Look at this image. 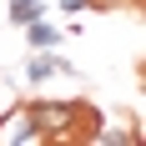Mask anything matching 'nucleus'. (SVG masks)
<instances>
[{"label": "nucleus", "instance_id": "1", "mask_svg": "<svg viewBox=\"0 0 146 146\" xmlns=\"http://www.w3.org/2000/svg\"><path fill=\"white\" fill-rule=\"evenodd\" d=\"M30 121H35V131H40V146L91 141V131L101 126L96 106H86V101H35L30 106Z\"/></svg>", "mask_w": 146, "mask_h": 146}, {"label": "nucleus", "instance_id": "2", "mask_svg": "<svg viewBox=\"0 0 146 146\" xmlns=\"http://www.w3.org/2000/svg\"><path fill=\"white\" fill-rule=\"evenodd\" d=\"M0 141H20V146H40V131L30 121V106H15L10 116L0 121Z\"/></svg>", "mask_w": 146, "mask_h": 146}, {"label": "nucleus", "instance_id": "3", "mask_svg": "<svg viewBox=\"0 0 146 146\" xmlns=\"http://www.w3.org/2000/svg\"><path fill=\"white\" fill-rule=\"evenodd\" d=\"M20 30H25L30 50H56V45L66 40V30H56L50 20H45V15H40V20H30V25H20Z\"/></svg>", "mask_w": 146, "mask_h": 146}, {"label": "nucleus", "instance_id": "4", "mask_svg": "<svg viewBox=\"0 0 146 146\" xmlns=\"http://www.w3.org/2000/svg\"><path fill=\"white\" fill-rule=\"evenodd\" d=\"M45 15V0H10L5 5V20L10 25H30V20H40Z\"/></svg>", "mask_w": 146, "mask_h": 146}, {"label": "nucleus", "instance_id": "5", "mask_svg": "<svg viewBox=\"0 0 146 146\" xmlns=\"http://www.w3.org/2000/svg\"><path fill=\"white\" fill-rule=\"evenodd\" d=\"M91 141H101V146H131L136 131H121V126H96V131H91Z\"/></svg>", "mask_w": 146, "mask_h": 146}, {"label": "nucleus", "instance_id": "6", "mask_svg": "<svg viewBox=\"0 0 146 146\" xmlns=\"http://www.w3.org/2000/svg\"><path fill=\"white\" fill-rule=\"evenodd\" d=\"M86 5H91V0H60V10H66V15H81Z\"/></svg>", "mask_w": 146, "mask_h": 146}]
</instances>
